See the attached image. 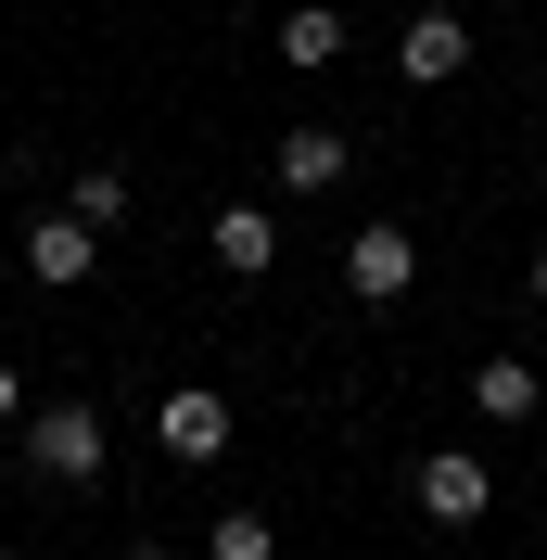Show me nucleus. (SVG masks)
<instances>
[{
  "mask_svg": "<svg viewBox=\"0 0 547 560\" xmlns=\"http://www.w3.org/2000/svg\"><path fill=\"white\" fill-rule=\"evenodd\" d=\"M65 205L90 217V230H115V217H128V178H115V166H77V178H65Z\"/></svg>",
  "mask_w": 547,
  "mask_h": 560,
  "instance_id": "nucleus-12",
  "label": "nucleus"
},
{
  "mask_svg": "<svg viewBox=\"0 0 547 560\" xmlns=\"http://www.w3.org/2000/svg\"><path fill=\"white\" fill-rule=\"evenodd\" d=\"M395 77H408V90H458V77H472V26H458V13H408Z\"/></svg>",
  "mask_w": 547,
  "mask_h": 560,
  "instance_id": "nucleus-4",
  "label": "nucleus"
},
{
  "mask_svg": "<svg viewBox=\"0 0 547 560\" xmlns=\"http://www.w3.org/2000/svg\"><path fill=\"white\" fill-rule=\"evenodd\" d=\"M344 166H357V140H344V128H280V153H268L280 191H331Z\"/></svg>",
  "mask_w": 547,
  "mask_h": 560,
  "instance_id": "nucleus-7",
  "label": "nucleus"
},
{
  "mask_svg": "<svg viewBox=\"0 0 547 560\" xmlns=\"http://www.w3.org/2000/svg\"><path fill=\"white\" fill-rule=\"evenodd\" d=\"M26 408H38V395H26V370L0 357V433H26Z\"/></svg>",
  "mask_w": 547,
  "mask_h": 560,
  "instance_id": "nucleus-13",
  "label": "nucleus"
},
{
  "mask_svg": "<svg viewBox=\"0 0 547 560\" xmlns=\"http://www.w3.org/2000/svg\"><path fill=\"white\" fill-rule=\"evenodd\" d=\"M408 280H420V243H408V230H357V243H344V293H357V306H395Z\"/></svg>",
  "mask_w": 547,
  "mask_h": 560,
  "instance_id": "nucleus-5",
  "label": "nucleus"
},
{
  "mask_svg": "<svg viewBox=\"0 0 547 560\" xmlns=\"http://www.w3.org/2000/svg\"><path fill=\"white\" fill-rule=\"evenodd\" d=\"M26 471L38 485H103V408H77V395L26 408Z\"/></svg>",
  "mask_w": 547,
  "mask_h": 560,
  "instance_id": "nucleus-1",
  "label": "nucleus"
},
{
  "mask_svg": "<svg viewBox=\"0 0 547 560\" xmlns=\"http://www.w3.org/2000/svg\"><path fill=\"white\" fill-rule=\"evenodd\" d=\"M0 560H13V548H0Z\"/></svg>",
  "mask_w": 547,
  "mask_h": 560,
  "instance_id": "nucleus-16",
  "label": "nucleus"
},
{
  "mask_svg": "<svg viewBox=\"0 0 547 560\" xmlns=\"http://www.w3.org/2000/svg\"><path fill=\"white\" fill-rule=\"evenodd\" d=\"M205 560H280V523H268V510H217Z\"/></svg>",
  "mask_w": 547,
  "mask_h": 560,
  "instance_id": "nucleus-11",
  "label": "nucleus"
},
{
  "mask_svg": "<svg viewBox=\"0 0 547 560\" xmlns=\"http://www.w3.org/2000/svg\"><path fill=\"white\" fill-rule=\"evenodd\" d=\"M128 560H178V548H128Z\"/></svg>",
  "mask_w": 547,
  "mask_h": 560,
  "instance_id": "nucleus-15",
  "label": "nucleus"
},
{
  "mask_svg": "<svg viewBox=\"0 0 547 560\" xmlns=\"http://www.w3.org/2000/svg\"><path fill=\"white\" fill-rule=\"evenodd\" d=\"M472 408H484V420H535V408H547L535 357H484V370H472Z\"/></svg>",
  "mask_w": 547,
  "mask_h": 560,
  "instance_id": "nucleus-10",
  "label": "nucleus"
},
{
  "mask_svg": "<svg viewBox=\"0 0 547 560\" xmlns=\"http://www.w3.org/2000/svg\"><path fill=\"white\" fill-rule=\"evenodd\" d=\"M205 243H217V268H230V280H268L280 217H268V205H217V230H205Z\"/></svg>",
  "mask_w": 547,
  "mask_h": 560,
  "instance_id": "nucleus-8",
  "label": "nucleus"
},
{
  "mask_svg": "<svg viewBox=\"0 0 547 560\" xmlns=\"http://www.w3.org/2000/svg\"><path fill=\"white\" fill-rule=\"evenodd\" d=\"M153 446H166L178 471H217V458H230V395H217V383H178L166 408H153Z\"/></svg>",
  "mask_w": 547,
  "mask_h": 560,
  "instance_id": "nucleus-3",
  "label": "nucleus"
},
{
  "mask_svg": "<svg viewBox=\"0 0 547 560\" xmlns=\"http://www.w3.org/2000/svg\"><path fill=\"white\" fill-rule=\"evenodd\" d=\"M535 306H547V243H535Z\"/></svg>",
  "mask_w": 547,
  "mask_h": 560,
  "instance_id": "nucleus-14",
  "label": "nucleus"
},
{
  "mask_svg": "<svg viewBox=\"0 0 547 560\" xmlns=\"http://www.w3.org/2000/svg\"><path fill=\"white\" fill-rule=\"evenodd\" d=\"M280 65H293V77L344 65V13H331V0H293V13H280Z\"/></svg>",
  "mask_w": 547,
  "mask_h": 560,
  "instance_id": "nucleus-9",
  "label": "nucleus"
},
{
  "mask_svg": "<svg viewBox=\"0 0 547 560\" xmlns=\"http://www.w3.org/2000/svg\"><path fill=\"white\" fill-rule=\"evenodd\" d=\"M408 497H420V523L458 535V523H484V510H497V471H484L472 446H433V458L408 471Z\"/></svg>",
  "mask_w": 547,
  "mask_h": 560,
  "instance_id": "nucleus-2",
  "label": "nucleus"
},
{
  "mask_svg": "<svg viewBox=\"0 0 547 560\" xmlns=\"http://www.w3.org/2000/svg\"><path fill=\"white\" fill-rule=\"evenodd\" d=\"M26 268L51 280V293H77V280L103 268V230H90V217H77V205H51V217H38V230H26Z\"/></svg>",
  "mask_w": 547,
  "mask_h": 560,
  "instance_id": "nucleus-6",
  "label": "nucleus"
}]
</instances>
